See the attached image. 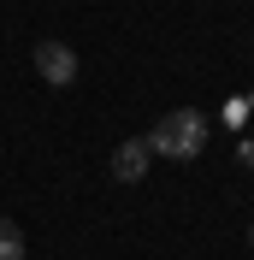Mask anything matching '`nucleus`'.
<instances>
[{"mask_svg":"<svg viewBox=\"0 0 254 260\" xmlns=\"http://www.w3.org/2000/svg\"><path fill=\"white\" fill-rule=\"evenodd\" d=\"M148 148L166 154V160H195V154L207 148V113H195V107L166 113V118L154 124V136H148Z\"/></svg>","mask_w":254,"mask_h":260,"instance_id":"f257e3e1","label":"nucleus"},{"mask_svg":"<svg viewBox=\"0 0 254 260\" xmlns=\"http://www.w3.org/2000/svg\"><path fill=\"white\" fill-rule=\"evenodd\" d=\"M36 71L53 89H65V83H77V53L65 48V42H36Z\"/></svg>","mask_w":254,"mask_h":260,"instance_id":"f03ea898","label":"nucleus"},{"mask_svg":"<svg viewBox=\"0 0 254 260\" xmlns=\"http://www.w3.org/2000/svg\"><path fill=\"white\" fill-rule=\"evenodd\" d=\"M148 160H154V148H148V136H124V142L112 148V178H118V183H142Z\"/></svg>","mask_w":254,"mask_h":260,"instance_id":"7ed1b4c3","label":"nucleus"},{"mask_svg":"<svg viewBox=\"0 0 254 260\" xmlns=\"http://www.w3.org/2000/svg\"><path fill=\"white\" fill-rule=\"evenodd\" d=\"M0 260H24V231L12 219H0Z\"/></svg>","mask_w":254,"mask_h":260,"instance_id":"20e7f679","label":"nucleus"},{"mask_svg":"<svg viewBox=\"0 0 254 260\" xmlns=\"http://www.w3.org/2000/svg\"><path fill=\"white\" fill-rule=\"evenodd\" d=\"M219 118H225L231 130H242V124H248V95H231V101L219 107Z\"/></svg>","mask_w":254,"mask_h":260,"instance_id":"39448f33","label":"nucleus"},{"mask_svg":"<svg viewBox=\"0 0 254 260\" xmlns=\"http://www.w3.org/2000/svg\"><path fill=\"white\" fill-rule=\"evenodd\" d=\"M237 154H242V166H254V142H242V148H237Z\"/></svg>","mask_w":254,"mask_h":260,"instance_id":"423d86ee","label":"nucleus"},{"mask_svg":"<svg viewBox=\"0 0 254 260\" xmlns=\"http://www.w3.org/2000/svg\"><path fill=\"white\" fill-rule=\"evenodd\" d=\"M248 248H254V225H248Z\"/></svg>","mask_w":254,"mask_h":260,"instance_id":"0eeeda50","label":"nucleus"},{"mask_svg":"<svg viewBox=\"0 0 254 260\" xmlns=\"http://www.w3.org/2000/svg\"><path fill=\"white\" fill-rule=\"evenodd\" d=\"M248 113H254V95H248Z\"/></svg>","mask_w":254,"mask_h":260,"instance_id":"6e6552de","label":"nucleus"}]
</instances>
